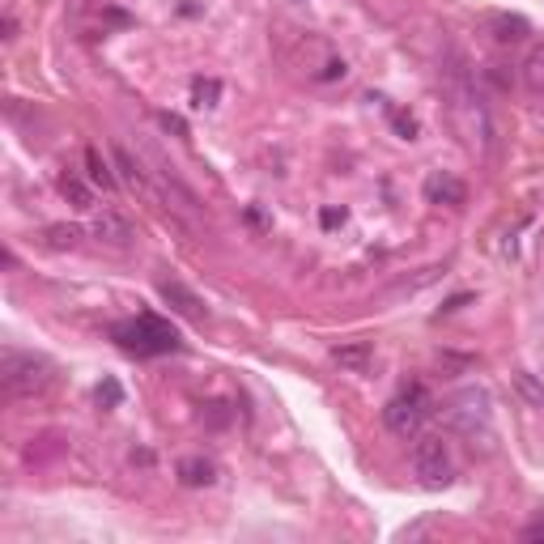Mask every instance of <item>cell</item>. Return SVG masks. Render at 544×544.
Masks as SVG:
<instances>
[{"label": "cell", "instance_id": "1", "mask_svg": "<svg viewBox=\"0 0 544 544\" xmlns=\"http://www.w3.org/2000/svg\"><path fill=\"white\" fill-rule=\"evenodd\" d=\"M447 98H451V115H455L459 132H464V141H468L472 149H481V153H489V158H493V153H498V128H493V119H489V111H485L481 94L472 90L464 73L451 77Z\"/></svg>", "mask_w": 544, "mask_h": 544}, {"label": "cell", "instance_id": "2", "mask_svg": "<svg viewBox=\"0 0 544 544\" xmlns=\"http://www.w3.org/2000/svg\"><path fill=\"white\" fill-rule=\"evenodd\" d=\"M111 340L124 353H136V357H158V353H175L179 349L175 323H166L158 315H136L128 323H115Z\"/></svg>", "mask_w": 544, "mask_h": 544}, {"label": "cell", "instance_id": "3", "mask_svg": "<svg viewBox=\"0 0 544 544\" xmlns=\"http://www.w3.org/2000/svg\"><path fill=\"white\" fill-rule=\"evenodd\" d=\"M0 383H5V391L13 400L39 396V391L51 383V362H47V357H39V353L9 349L5 357H0Z\"/></svg>", "mask_w": 544, "mask_h": 544}, {"label": "cell", "instance_id": "4", "mask_svg": "<svg viewBox=\"0 0 544 544\" xmlns=\"http://www.w3.org/2000/svg\"><path fill=\"white\" fill-rule=\"evenodd\" d=\"M430 413H434L430 391H425L421 383H413V387H404V391H396V396L387 400L383 421H387V430L396 438H413V434H421V425L430 421Z\"/></svg>", "mask_w": 544, "mask_h": 544}, {"label": "cell", "instance_id": "5", "mask_svg": "<svg viewBox=\"0 0 544 544\" xmlns=\"http://www.w3.org/2000/svg\"><path fill=\"white\" fill-rule=\"evenodd\" d=\"M413 472L421 476V485L442 489L451 481V455H447V442L442 438H421L413 447Z\"/></svg>", "mask_w": 544, "mask_h": 544}, {"label": "cell", "instance_id": "6", "mask_svg": "<svg viewBox=\"0 0 544 544\" xmlns=\"http://www.w3.org/2000/svg\"><path fill=\"white\" fill-rule=\"evenodd\" d=\"M425 200L438 204V209H464L468 204V183L464 179H455L451 170H434L430 179H425Z\"/></svg>", "mask_w": 544, "mask_h": 544}, {"label": "cell", "instance_id": "7", "mask_svg": "<svg viewBox=\"0 0 544 544\" xmlns=\"http://www.w3.org/2000/svg\"><path fill=\"white\" fill-rule=\"evenodd\" d=\"M519 77H523V90L532 98H544V39H536L527 47V56L519 64Z\"/></svg>", "mask_w": 544, "mask_h": 544}, {"label": "cell", "instance_id": "8", "mask_svg": "<svg viewBox=\"0 0 544 544\" xmlns=\"http://www.w3.org/2000/svg\"><path fill=\"white\" fill-rule=\"evenodd\" d=\"M90 234L98 238V243H111V247H128L132 243V226L119 213H102V217H94V226H90Z\"/></svg>", "mask_w": 544, "mask_h": 544}, {"label": "cell", "instance_id": "9", "mask_svg": "<svg viewBox=\"0 0 544 544\" xmlns=\"http://www.w3.org/2000/svg\"><path fill=\"white\" fill-rule=\"evenodd\" d=\"M332 362L340 370H349V374H366L370 362H374V349L366 345V340H349V345H336L332 349Z\"/></svg>", "mask_w": 544, "mask_h": 544}, {"label": "cell", "instance_id": "10", "mask_svg": "<svg viewBox=\"0 0 544 544\" xmlns=\"http://www.w3.org/2000/svg\"><path fill=\"white\" fill-rule=\"evenodd\" d=\"M56 187H60V196H64V200H73L81 213H90V209H94V187L85 183V179L77 175V170H60Z\"/></svg>", "mask_w": 544, "mask_h": 544}, {"label": "cell", "instance_id": "11", "mask_svg": "<svg viewBox=\"0 0 544 544\" xmlns=\"http://www.w3.org/2000/svg\"><path fill=\"white\" fill-rule=\"evenodd\" d=\"M111 153H115V170H119V179H124L128 187H136V192L153 196V187H149V175H145V166L136 162V158H132V153H128L124 145H115Z\"/></svg>", "mask_w": 544, "mask_h": 544}, {"label": "cell", "instance_id": "12", "mask_svg": "<svg viewBox=\"0 0 544 544\" xmlns=\"http://www.w3.org/2000/svg\"><path fill=\"white\" fill-rule=\"evenodd\" d=\"M489 34L498 43H519V39H527V22H523V17H515V13H493L489 17Z\"/></svg>", "mask_w": 544, "mask_h": 544}, {"label": "cell", "instance_id": "13", "mask_svg": "<svg viewBox=\"0 0 544 544\" xmlns=\"http://www.w3.org/2000/svg\"><path fill=\"white\" fill-rule=\"evenodd\" d=\"M162 298L175 306V311H183V315H192V319H204V311H200V298L192 294V289H183L179 281H166L162 285Z\"/></svg>", "mask_w": 544, "mask_h": 544}, {"label": "cell", "instance_id": "14", "mask_svg": "<svg viewBox=\"0 0 544 544\" xmlns=\"http://www.w3.org/2000/svg\"><path fill=\"white\" fill-rule=\"evenodd\" d=\"M85 170H90V183L94 187H107V192H115V175H111V166L98 158V149H85Z\"/></svg>", "mask_w": 544, "mask_h": 544}, {"label": "cell", "instance_id": "15", "mask_svg": "<svg viewBox=\"0 0 544 544\" xmlns=\"http://www.w3.org/2000/svg\"><path fill=\"white\" fill-rule=\"evenodd\" d=\"M179 476H183V485H213V464H204V459H183Z\"/></svg>", "mask_w": 544, "mask_h": 544}, {"label": "cell", "instance_id": "16", "mask_svg": "<svg viewBox=\"0 0 544 544\" xmlns=\"http://www.w3.org/2000/svg\"><path fill=\"white\" fill-rule=\"evenodd\" d=\"M43 238H47V247L64 251V247H77V243H81V230H77V226H47Z\"/></svg>", "mask_w": 544, "mask_h": 544}, {"label": "cell", "instance_id": "17", "mask_svg": "<svg viewBox=\"0 0 544 544\" xmlns=\"http://www.w3.org/2000/svg\"><path fill=\"white\" fill-rule=\"evenodd\" d=\"M209 98H217V81H196V107H213Z\"/></svg>", "mask_w": 544, "mask_h": 544}, {"label": "cell", "instance_id": "18", "mask_svg": "<svg viewBox=\"0 0 544 544\" xmlns=\"http://www.w3.org/2000/svg\"><path fill=\"white\" fill-rule=\"evenodd\" d=\"M98 404H107V408H115V404H119V383H111V379H107V383H102V387H98Z\"/></svg>", "mask_w": 544, "mask_h": 544}, {"label": "cell", "instance_id": "19", "mask_svg": "<svg viewBox=\"0 0 544 544\" xmlns=\"http://www.w3.org/2000/svg\"><path fill=\"white\" fill-rule=\"evenodd\" d=\"M523 540H544V519L540 523H527L523 527Z\"/></svg>", "mask_w": 544, "mask_h": 544}, {"label": "cell", "instance_id": "20", "mask_svg": "<svg viewBox=\"0 0 544 544\" xmlns=\"http://www.w3.org/2000/svg\"><path fill=\"white\" fill-rule=\"evenodd\" d=\"M5 39H17V17H13V9H5Z\"/></svg>", "mask_w": 544, "mask_h": 544}]
</instances>
